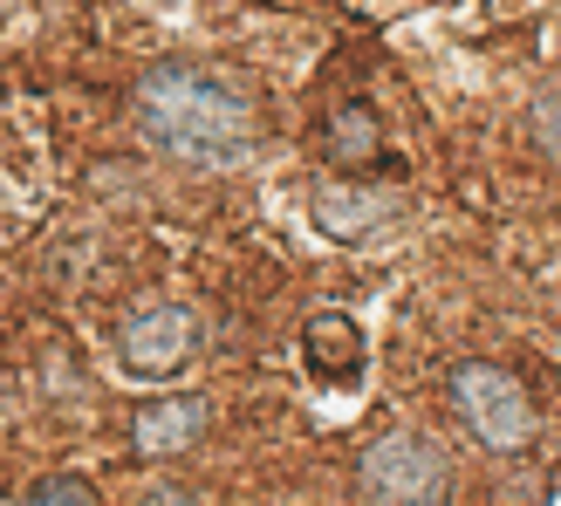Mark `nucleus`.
<instances>
[{
	"instance_id": "11",
	"label": "nucleus",
	"mask_w": 561,
	"mask_h": 506,
	"mask_svg": "<svg viewBox=\"0 0 561 506\" xmlns=\"http://www.w3.org/2000/svg\"><path fill=\"white\" fill-rule=\"evenodd\" d=\"M8 8H14V0H0V14H8Z\"/></svg>"
},
{
	"instance_id": "9",
	"label": "nucleus",
	"mask_w": 561,
	"mask_h": 506,
	"mask_svg": "<svg viewBox=\"0 0 561 506\" xmlns=\"http://www.w3.org/2000/svg\"><path fill=\"white\" fill-rule=\"evenodd\" d=\"M527 117H535V137H541V145H548V151H561V90H541Z\"/></svg>"
},
{
	"instance_id": "1",
	"label": "nucleus",
	"mask_w": 561,
	"mask_h": 506,
	"mask_svg": "<svg viewBox=\"0 0 561 506\" xmlns=\"http://www.w3.org/2000/svg\"><path fill=\"white\" fill-rule=\"evenodd\" d=\"M137 124H145L158 151L206 164V172H227V164L254 151V110H247V96L192 62H164L137 82Z\"/></svg>"
},
{
	"instance_id": "5",
	"label": "nucleus",
	"mask_w": 561,
	"mask_h": 506,
	"mask_svg": "<svg viewBox=\"0 0 561 506\" xmlns=\"http://www.w3.org/2000/svg\"><path fill=\"white\" fill-rule=\"evenodd\" d=\"M206 432V398H164L137 411V452L145 459H179Z\"/></svg>"
},
{
	"instance_id": "8",
	"label": "nucleus",
	"mask_w": 561,
	"mask_h": 506,
	"mask_svg": "<svg viewBox=\"0 0 561 506\" xmlns=\"http://www.w3.org/2000/svg\"><path fill=\"white\" fill-rule=\"evenodd\" d=\"M370 151H377L370 117H363V110H343V117H335V158H370Z\"/></svg>"
},
{
	"instance_id": "2",
	"label": "nucleus",
	"mask_w": 561,
	"mask_h": 506,
	"mask_svg": "<svg viewBox=\"0 0 561 506\" xmlns=\"http://www.w3.org/2000/svg\"><path fill=\"white\" fill-rule=\"evenodd\" d=\"M453 404L466 417V432L486 445V452H520L527 438H535V411H527V390L493 370V363H466L453 370Z\"/></svg>"
},
{
	"instance_id": "7",
	"label": "nucleus",
	"mask_w": 561,
	"mask_h": 506,
	"mask_svg": "<svg viewBox=\"0 0 561 506\" xmlns=\"http://www.w3.org/2000/svg\"><path fill=\"white\" fill-rule=\"evenodd\" d=\"M308 370H322V377H356L363 370V335L350 315H316L308 322Z\"/></svg>"
},
{
	"instance_id": "6",
	"label": "nucleus",
	"mask_w": 561,
	"mask_h": 506,
	"mask_svg": "<svg viewBox=\"0 0 561 506\" xmlns=\"http://www.w3.org/2000/svg\"><path fill=\"white\" fill-rule=\"evenodd\" d=\"M316 227L335 233V240H363V233H377L390 212H398V199L390 192H363V185H316Z\"/></svg>"
},
{
	"instance_id": "4",
	"label": "nucleus",
	"mask_w": 561,
	"mask_h": 506,
	"mask_svg": "<svg viewBox=\"0 0 561 506\" xmlns=\"http://www.w3.org/2000/svg\"><path fill=\"white\" fill-rule=\"evenodd\" d=\"M438 486H445V465L411 432H390L363 452V493L370 499H438Z\"/></svg>"
},
{
	"instance_id": "10",
	"label": "nucleus",
	"mask_w": 561,
	"mask_h": 506,
	"mask_svg": "<svg viewBox=\"0 0 561 506\" xmlns=\"http://www.w3.org/2000/svg\"><path fill=\"white\" fill-rule=\"evenodd\" d=\"M27 499H48V506H69V499H96L90 480H35V493Z\"/></svg>"
},
{
	"instance_id": "3",
	"label": "nucleus",
	"mask_w": 561,
	"mask_h": 506,
	"mask_svg": "<svg viewBox=\"0 0 561 506\" xmlns=\"http://www.w3.org/2000/svg\"><path fill=\"white\" fill-rule=\"evenodd\" d=\"M192 349H199V315L179 301H158V308H137L124 322V363L137 377H179Z\"/></svg>"
}]
</instances>
